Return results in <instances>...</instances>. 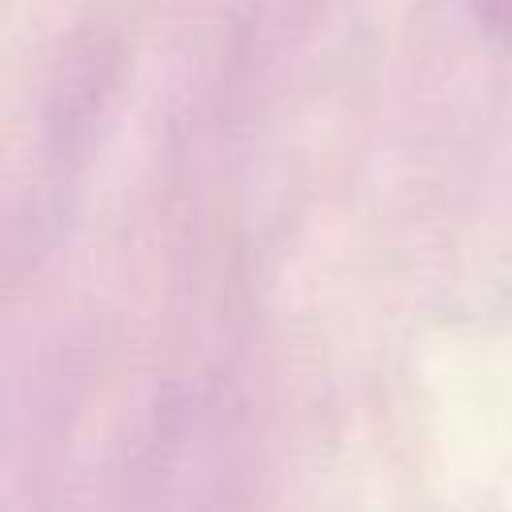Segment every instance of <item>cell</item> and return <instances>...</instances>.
<instances>
[{"mask_svg": "<svg viewBox=\"0 0 512 512\" xmlns=\"http://www.w3.org/2000/svg\"><path fill=\"white\" fill-rule=\"evenodd\" d=\"M472 4H476V16H480L492 32L512 36V0H472Z\"/></svg>", "mask_w": 512, "mask_h": 512, "instance_id": "cell-1", "label": "cell"}]
</instances>
